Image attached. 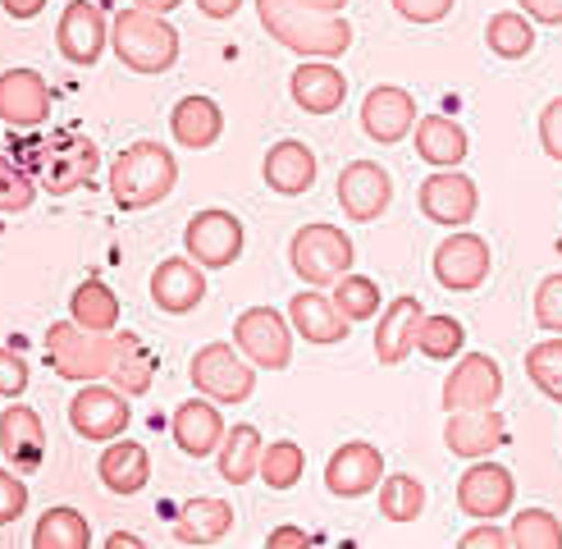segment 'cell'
Listing matches in <instances>:
<instances>
[{"label":"cell","mask_w":562,"mask_h":549,"mask_svg":"<svg viewBox=\"0 0 562 549\" xmlns=\"http://www.w3.org/2000/svg\"><path fill=\"white\" fill-rule=\"evenodd\" d=\"M206 298V270L192 257H170L151 270V302L170 316H188Z\"/></svg>","instance_id":"cell-21"},{"label":"cell","mask_w":562,"mask_h":549,"mask_svg":"<svg viewBox=\"0 0 562 549\" xmlns=\"http://www.w3.org/2000/svg\"><path fill=\"white\" fill-rule=\"evenodd\" d=\"M234 531V504L229 500H192L175 517L179 545H215Z\"/></svg>","instance_id":"cell-31"},{"label":"cell","mask_w":562,"mask_h":549,"mask_svg":"<svg viewBox=\"0 0 562 549\" xmlns=\"http://www.w3.org/2000/svg\"><path fill=\"white\" fill-rule=\"evenodd\" d=\"M133 5H137V10H151V14H175L183 0H133Z\"/></svg>","instance_id":"cell-54"},{"label":"cell","mask_w":562,"mask_h":549,"mask_svg":"<svg viewBox=\"0 0 562 549\" xmlns=\"http://www.w3.org/2000/svg\"><path fill=\"white\" fill-rule=\"evenodd\" d=\"M420 316H426V302L412 298V293L393 298L389 307L380 312V325H375V357H380L384 367H398V362H407V357H412Z\"/></svg>","instance_id":"cell-25"},{"label":"cell","mask_w":562,"mask_h":549,"mask_svg":"<svg viewBox=\"0 0 562 549\" xmlns=\"http://www.w3.org/2000/svg\"><path fill=\"white\" fill-rule=\"evenodd\" d=\"M485 46L498 55V60H526V55L536 51V23H530L521 10H503L485 27Z\"/></svg>","instance_id":"cell-35"},{"label":"cell","mask_w":562,"mask_h":549,"mask_svg":"<svg viewBox=\"0 0 562 549\" xmlns=\"http://www.w3.org/2000/svg\"><path fill=\"white\" fill-rule=\"evenodd\" d=\"M196 10L206 19H234L243 10V0H196Z\"/></svg>","instance_id":"cell-53"},{"label":"cell","mask_w":562,"mask_h":549,"mask_svg":"<svg viewBox=\"0 0 562 549\" xmlns=\"http://www.w3.org/2000/svg\"><path fill=\"white\" fill-rule=\"evenodd\" d=\"M266 545H270V549H306V545H312V536L297 531V527H274Z\"/></svg>","instance_id":"cell-51"},{"label":"cell","mask_w":562,"mask_h":549,"mask_svg":"<svg viewBox=\"0 0 562 549\" xmlns=\"http://www.w3.org/2000/svg\"><path fill=\"white\" fill-rule=\"evenodd\" d=\"M389 5L398 10L407 23H420V27H426V23H439V19L453 14L458 0H389Z\"/></svg>","instance_id":"cell-46"},{"label":"cell","mask_w":562,"mask_h":549,"mask_svg":"<svg viewBox=\"0 0 562 549\" xmlns=\"http://www.w3.org/2000/svg\"><path fill=\"white\" fill-rule=\"evenodd\" d=\"M110 46H115L120 65H128L133 74H165L179 60V33L170 27V19L137 10V5L115 14V23H110Z\"/></svg>","instance_id":"cell-4"},{"label":"cell","mask_w":562,"mask_h":549,"mask_svg":"<svg viewBox=\"0 0 562 549\" xmlns=\"http://www.w3.org/2000/svg\"><path fill=\"white\" fill-rule=\"evenodd\" d=\"M297 5H306V10H325V14H344L348 0H297Z\"/></svg>","instance_id":"cell-55"},{"label":"cell","mask_w":562,"mask_h":549,"mask_svg":"<svg viewBox=\"0 0 562 549\" xmlns=\"http://www.w3.org/2000/svg\"><path fill=\"white\" fill-rule=\"evenodd\" d=\"M289 325L306 344H344L348 339V316L334 307V298L306 284L297 298H289Z\"/></svg>","instance_id":"cell-23"},{"label":"cell","mask_w":562,"mask_h":549,"mask_svg":"<svg viewBox=\"0 0 562 549\" xmlns=\"http://www.w3.org/2000/svg\"><path fill=\"white\" fill-rule=\"evenodd\" d=\"M521 14L530 23H544V27H562V0H517Z\"/></svg>","instance_id":"cell-50"},{"label":"cell","mask_w":562,"mask_h":549,"mask_svg":"<svg viewBox=\"0 0 562 549\" xmlns=\"http://www.w3.org/2000/svg\"><path fill=\"white\" fill-rule=\"evenodd\" d=\"M540 147L549 160H562V97H553L540 110Z\"/></svg>","instance_id":"cell-47"},{"label":"cell","mask_w":562,"mask_h":549,"mask_svg":"<svg viewBox=\"0 0 562 549\" xmlns=\"http://www.w3.org/2000/svg\"><path fill=\"white\" fill-rule=\"evenodd\" d=\"M443 445L448 453H458L467 462L475 458H490L494 449L508 445V417L498 407H462V412H448L443 422Z\"/></svg>","instance_id":"cell-14"},{"label":"cell","mask_w":562,"mask_h":549,"mask_svg":"<svg viewBox=\"0 0 562 549\" xmlns=\"http://www.w3.org/2000/svg\"><path fill=\"white\" fill-rule=\"evenodd\" d=\"M128 417H133L128 394L110 390V384H101V380H82V390L69 399V426L82 439H92V445L120 439L128 430Z\"/></svg>","instance_id":"cell-10"},{"label":"cell","mask_w":562,"mask_h":549,"mask_svg":"<svg viewBox=\"0 0 562 549\" xmlns=\"http://www.w3.org/2000/svg\"><path fill=\"white\" fill-rule=\"evenodd\" d=\"M188 376L196 384V394H206L211 403H224V407L247 403L251 390H257V367H251L243 352H234V344L196 348L188 362Z\"/></svg>","instance_id":"cell-7"},{"label":"cell","mask_w":562,"mask_h":549,"mask_svg":"<svg viewBox=\"0 0 562 549\" xmlns=\"http://www.w3.org/2000/svg\"><path fill=\"white\" fill-rule=\"evenodd\" d=\"M170 435H175V445L188 458H211L220 449V439H224V417H220V407L206 394H196V399L175 407Z\"/></svg>","instance_id":"cell-26"},{"label":"cell","mask_w":562,"mask_h":549,"mask_svg":"<svg viewBox=\"0 0 562 549\" xmlns=\"http://www.w3.org/2000/svg\"><path fill=\"white\" fill-rule=\"evenodd\" d=\"M517 504V481L508 467H498L490 458H475L462 481H458V508L475 522H498V517H508Z\"/></svg>","instance_id":"cell-12"},{"label":"cell","mask_w":562,"mask_h":549,"mask_svg":"<svg viewBox=\"0 0 562 549\" xmlns=\"http://www.w3.org/2000/svg\"><path fill=\"white\" fill-rule=\"evenodd\" d=\"M503 399V367L490 352H462L458 367L443 380V407L462 412V407H494Z\"/></svg>","instance_id":"cell-16"},{"label":"cell","mask_w":562,"mask_h":549,"mask_svg":"<svg viewBox=\"0 0 562 549\" xmlns=\"http://www.w3.org/2000/svg\"><path fill=\"white\" fill-rule=\"evenodd\" d=\"M380 513L389 522H416L426 513V481L412 477V472L380 477Z\"/></svg>","instance_id":"cell-36"},{"label":"cell","mask_w":562,"mask_h":549,"mask_svg":"<svg viewBox=\"0 0 562 549\" xmlns=\"http://www.w3.org/2000/svg\"><path fill=\"white\" fill-rule=\"evenodd\" d=\"M306 472V453L297 439H274V445H261V467L257 477L270 485V490H293Z\"/></svg>","instance_id":"cell-39"},{"label":"cell","mask_w":562,"mask_h":549,"mask_svg":"<svg viewBox=\"0 0 562 549\" xmlns=\"http://www.w3.org/2000/svg\"><path fill=\"white\" fill-rule=\"evenodd\" d=\"M526 376L544 399L562 403V335L558 339H540L536 348L526 352Z\"/></svg>","instance_id":"cell-42"},{"label":"cell","mask_w":562,"mask_h":549,"mask_svg":"<svg viewBox=\"0 0 562 549\" xmlns=\"http://www.w3.org/2000/svg\"><path fill=\"white\" fill-rule=\"evenodd\" d=\"M361 128H367V137L380 143V147L403 143V137L416 128L412 92L398 88V82H380V88H371L367 101H361Z\"/></svg>","instance_id":"cell-19"},{"label":"cell","mask_w":562,"mask_h":549,"mask_svg":"<svg viewBox=\"0 0 562 549\" xmlns=\"http://www.w3.org/2000/svg\"><path fill=\"white\" fill-rule=\"evenodd\" d=\"M69 321L82 325V329H97V335H105V329H120V298L115 289H110L105 280H82L69 298Z\"/></svg>","instance_id":"cell-33"},{"label":"cell","mask_w":562,"mask_h":549,"mask_svg":"<svg viewBox=\"0 0 562 549\" xmlns=\"http://www.w3.org/2000/svg\"><path fill=\"white\" fill-rule=\"evenodd\" d=\"M179 183V160L165 143H133L115 156L110 165V198H115L120 211H147L156 202H165Z\"/></svg>","instance_id":"cell-2"},{"label":"cell","mask_w":562,"mask_h":549,"mask_svg":"<svg viewBox=\"0 0 562 549\" xmlns=\"http://www.w3.org/2000/svg\"><path fill=\"white\" fill-rule=\"evenodd\" d=\"M289 92L293 105L306 110V115H334L348 101V78L344 69H334V60H302L289 78Z\"/></svg>","instance_id":"cell-22"},{"label":"cell","mask_w":562,"mask_h":549,"mask_svg":"<svg viewBox=\"0 0 562 549\" xmlns=\"http://www.w3.org/2000/svg\"><path fill=\"white\" fill-rule=\"evenodd\" d=\"M23 508H27V481H23V472H5V467H0V527L19 522Z\"/></svg>","instance_id":"cell-45"},{"label":"cell","mask_w":562,"mask_h":549,"mask_svg":"<svg viewBox=\"0 0 562 549\" xmlns=\"http://www.w3.org/2000/svg\"><path fill=\"white\" fill-rule=\"evenodd\" d=\"M329 298H334V307L348 316V325L380 316V284L371 280V274H352V270L339 274V280L329 284Z\"/></svg>","instance_id":"cell-37"},{"label":"cell","mask_w":562,"mask_h":549,"mask_svg":"<svg viewBox=\"0 0 562 549\" xmlns=\"http://www.w3.org/2000/svg\"><path fill=\"white\" fill-rule=\"evenodd\" d=\"M471 152V137L458 120L448 115H420L416 120V156L435 165V170H458Z\"/></svg>","instance_id":"cell-28"},{"label":"cell","mask_w":562,"mask_h":549,"mask_svg":"<svg viewBox=\"0 0 562 549\" xmlns=\"http://www.w3.org/2000/svg\"><path fill=\"white\" fill-rule=\"evenodd\" d=\"M243 243H247V229L234 211L224 206H211V211H196L188 225H183V247L188 257L202 266V270H224L243 257Z\"/></svg>","instance_id":"cell-9"},{"label":"cell","mask_w":562,"mask_h":549,"mask_svg":"<svg viewBox=\"0 0 562 549\" xmlns=\"http://www.w3.org/2000/svg\"><path fill=\"white\" fill-rule=\"evenodd\" d=\"M467 344V329L458 316H420V329H416V352L430 357V362H453Z\"/></svg>","instance_id":"cell-38"},{"label":"cell","mask_w":562,"mask_h":549,"mask_svg":"<svg viewBox=\"0 0 562 549\" xmlns=\"http://www.w3.org/2000/svg\"><path fill=\"white\" fill-rule=\"evenodd\" d=\"M513 549H562V522L549 508H521L508 527Z\"/></svg>","instance_id":"cell-41"},{"label":"cell","mask_w":562,"mask_h":549,"mask_svg":"<svg viewBox=\"0 0 562 549\" xmlns=\"http://www.w3.org/2000/svg\"><path fill=\"white\" fill-rule=\"evenodd\" d=\"M357 261V247L339 225H302L289 243V266L302 284L329 289Z\"/></svg>","instance_id":"cell-6"},{"label":"cell","mask_w":562,"mask_h":549,"mask_svg":"<svg viewBox=\"0 0 562 549\" xmlns=\"http://www.w3.org/2000/svg\"><path fill=\"white\" fill-rule=\"evenodd\" d=\"M27 160H33L37 188H46L50 198H69L82 183H92V175L101 170L97 143L92 137H78V133H55L50 143L27 147Z\"/></svg>","instance_id":"cell-5"},{"label":"cell","mask_w":562,"mask_h":549,"mask_svg":"<svg viewBox=\"0 0 562 549\" xmlns=\"http://www.w3.org/2000/svg\"><path fill=\"white\" fill-rule=\"evenodd\" d=\"M261 175H266V188L279 192V198H302V192L316 183L321 160H316V152L306 147V143H297V137H284V143H274L266 152Z\"/></svg>","instance_id":"cell-24"},{"label":"cell","mask_w":562,"mask_h":549,"mask_svg":"<svg viewBox=\"0 0 562 549\" xmlns=\"http://www.w3.org/2000/svg\"><path fill=\"white\" fill-rule=\"evenodd\" d=\"M536 325L549 335H562V270L544 274L536 289Z\"/></svg>","instance_id":"cell-44"},{"label":"cell","mask_w":562,"mask_h":549,"mask_svg":"<svg viewBox=\"0 0 562 549\" xmlns=\"http://www.w3.org/2000/svg\"><path fill=\"white\" fill-rule=\"evenodd\" d=\"M0 449L14 462V472H33L42 467V453H46V426L33 407H5L0 412Z\"/></svg>","instance_id":"cell-27"},{"label":"cell","mask_w":562,"mask_h":549,"mask_svg":"<svg viewBox=\"0 0 562 549\" xmlns=\"http://www.w3.org/2000/svg\"><path fill=\"white\" fill-rule=\"evenodd\" d=\"M37 549H88L92 545V527L78 508H46L37 517V531H33Z\"/></svg>","instance_id":"cell-34"},{"label":"cell","mask_w":562,"mask_h":549,"mask_svg":"<svg viewBox=\"0 0 562 549\" xmlns=\"http://www.w3.org/2000/svg\"><path fill=\"white\" fill-rule=\"evenodd\" d=\"M494 270L490 243L471 229H453L439 247H435V280L448 293H475Z\"/></svg>","instance_id":"cell-11"},{"label":"cell","mask_w":562,"mask_h":549,"mask_svg":"<svg viewBox=\"0 0 562 549\" xmlns=\"http://www.w3.org/2000/svg\"><path fill=\"white\" fill-rule=\"evenodd\" d=\"M416 206H420L426 220H435V225L462 229V225L475 220V211H481V188H475L467 175H458V170H435L430 179H420Z\"/></svg>","instance_id":"cell-13"},{"label":"cell","mask_w":562,"mask_h":549,"mask_svg":"<svg viewBox=\"0 0 562 549\" xmlns=\"http://www.w3.org/2000/svg\"><path fill=\"white\" fill-rule=\"evenodd\" d=\"M55 46L69 65L88 69L101 60V51L110 46V23H105V10L92 5V0H69L65 14H60V27H55Z\"/></svg>","instance_id":"cell-15"},{"label":"cell","mask_w":562,"mask_h":549,"mask_svg":"<svg viewBox=\"0 0 562 549\" xmlns=\"http://www.w3.org/2000/svg\"><path fill=\"white\" fill-rule=\"evenodd\" d=\"M105 545H110V549H124V545H128V549H143V540H137V536H128V531H115V536H110Z\"/></svg>","instance_id":"cell-56"},{"label":"cell","mask_w":562,"mask_h":549,"mask_svg":"<svg viewBox=\"0 0 562 549\" xmlns=\"http://www.w3.org/2000/svg\"><path fill=\"white\" fill-rule=\"evenodd\" d=\"M23 390H27V362L14 348H0V394L19 399Z\"/></svg>","instance_id":"cell-48"},{"label":"cell","mask_w":562,"mask_h":549,"mask_svg":"<svg viewBox=\"0 0 562 549\" xmlns=\"http://www.w3.org/2000/svg\"><path fill=\"white\" fill-rule=\"evenodd\" d=\"M380 477H384V453L367 445V439H348L325 462V485L334 500H361V494H371L380 485Z\"/></svg>","instance_id":"cell-18"},{"label":"cell","mask_w":562,"mask_h":549,"mask_svg":"<svg viewBox=\"0 0 562 549\" xmlns=\"http://www.w3.org/2000/svg\"><path fill=\"white\" fill-rule=\"evenodd\" d=\"M462 549H508V531L498 522H481L475 531L462 536Z\"/></svg>","instance_id":"cell-49"},{"label":"cell","mask_w":562,"mask_h":549,"mask_svg":"<svg viewBox=\"0 0 562 549\" xmlns=\"http://www.w3.org/2000/svg\"><path fill=\"white\" fill-rule=\"evenodd\" d=\"M0 10L23 23V19H37V14L46 10V0H0Z\"/></svg>","instance_id":"cell-52"},{"label":"cell","mask_w":562,"mask_h":549,"mask_svg":"<svg viewBox=\"0 0 562 549\" xmlns=\"http://www.w3.org/2000/svg\"><path fill=\"white\" fill-rule=\"evenodd\" d=\"M261 430L257 426H234V430H224L220 439V477L229 481V485H247L251 477H257V467H261Z\"/></svg>","instance_id":"cell-32"},{"label":"cell","mask_w":562,"mask_h":549,"mask_svg":"<svg viewBox=\"0 0 562 549\" xmlns=\"http://www.w3.org/2000/svg\"><path fill=\"white\" fill-rule=\"evenodd\" d=\"M128 344V329L120 335V329H105V335H97V329H82L74 321H55L46 329V362L55 376L65 380H110V371H115L120 352Z\"/></svg>","instance_id":"cell-3"},{"label":"cell","mask_w":562,"mask_h":549,"mask_svg":"<svg viewBox=\"0 0 562 549\" xmlns=\"http://www.w3.org/2000/svg\"><path fill=\"white\" fill-rule=\"evenodd\" d=\"M110 380H115V390L128 394V399H137V394L151 390V380H156V357H151V348L137 339V335H128V344H124V352H120L115 371H110Z\"/></svg>","instance_id":"cell-40"},{"label":"cell","mask_w":562,"mask_h":549,"mask_svg":"<svg viewBox=\"0 0 562 549\" xmlns=\"http://www.w3.org/2000/svg\"><path fill=\"white\" fill-rule=\"evenodd\" d=\"M170 133L183 152H206L220 143L224 133V110L211 101V97H183L175 110H170Z\"/></svg>","instance_id":"cell-29"},{"label":"cell","mask_w":562,"mask_h":549,"mask_svg":"<svg viewBox=\"0 0 562 549\" xmlns=\"http://www.w3.org/2000/svg\"><path fill=\"white\" fill-rule=\"evenodd\" d=\"M97 477L105 481L110 494H137V490L151 481V453L143 445H133V439H124V445L105 439V453L97 462Z\"/></svg>","instance_id":"cell-30"},{"label":"cell","mask_w":562,"mask_h":549,"mask_svg":"<svg viewBox=\"0 0 562 549\" xmlns=\"http://www.w3.org/2000/svg\"><path fill=\"white\" fill-rule=\"evenodd\" d=\"M257 14L270 42L289 46L302 60H339L352 46V23L344 14L306 10L297 0H257Z\"/></svg>","instance_id":"cell-1"},{"label":"cell","mask_w":562,"mask_h":549,"mask_svg":"<svg viewBox=\"0 0 562 549\" xmlns=\"http://www.w3.org/2000/svg\"><path fill=\"white\" fill-rule=\"evenodd\" d=\"M50 82L37 69H5L0 74V120L10 128H37L50 120Z\"/></svg>","instance_id":"cell-20"},{"label":"cell","mask_w":562,"mask_h":549,"mask_svg":"<svg viewBox=\"0 0 562 549\" xmlns=\"http://www.w3.org/2000/svg\"><path fill=\"white\" fill-rule=\"evenodd\" d=\"M37 202V179L14 156H0V211H27Z\"/></svg>","instance_id":"cell-43"},{"label":"cell","mask_w":562,"mask_h":549,"mask_svg":"<svg viewBox=\"0 0 562 549\" xmlns=\"http://www.w3.org/2000/svg\"><path fill=\"white\" fill-rule=\"evenodd\" d=\"M234 348L257 371H284L293 362V325L274 307H247L234 321Z\"/></svg>","instance_id":"cell-8"},{"label":"cell","mask_w":562,"mask_h":549,"mask_svg":"<svg viewBox=\"0 0 562 549\" xmlns=\"http://www.w3.org/2000/svg\"><path fill=\"white\" fill-rule=\"evenodd\" d=\"M393 202V179L384 165L375 160H352L344 165L339 175V206L344 215L352 220V225H371V220H380Z\"/></svg>","instance_id":"cell-17"}]
</instances>
